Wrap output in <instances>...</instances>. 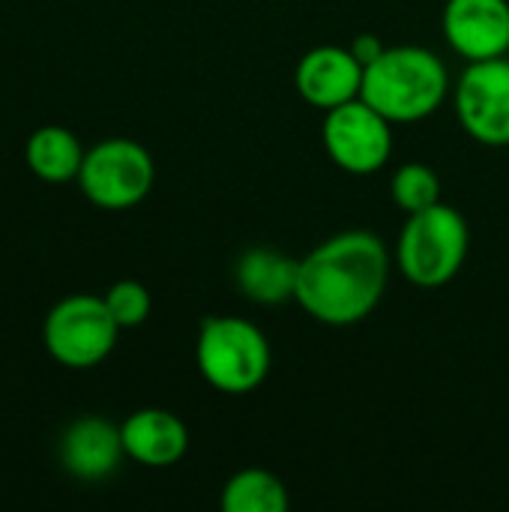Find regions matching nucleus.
I'll return each instance as SVG.
<instances>
[{"label":"nucleus","instance_id":"1","mask_svg":"<svg viewBox=\"0 0 509 512\" xmlns=\"http://www.w3.org/2000/svg\"><path fill=\"white\" fill-rule=\"evenodd\" d=\"M390 282V255L372 231H342L318 243L297 267L294 300L327 327L366 321Z\"/></svg>","mask_w":509,"mask_h":512},{"label":"nucleus","instance_id":"2","mask_svg":"<svg viewBox=\"0 0 509 512\" xmlns=\"http://www.w3.org/2000/svg\"><path fill=\"white\" fill-rule=\"evenodd\" d=\"M450 75L441 57L420 45L384 48L366 69L360 99L390 123H417L441 108Z\"/></svg>","mask_w":509,"mask_h":512},{"label":"nucleus","instance_id":"3","mask_svg":"<svg viewBox=\"0 0 509 512\" xmlns=\"http://www.w3.org/2000/svg\"><path fill=\"white\" fill-rule=\"evenodd\" d=\"M270 342L252 321L237 315H213L201 321L195 363L201 378L228 396L258 390L270 375Z\"/></svg>","mask_w":509,"mask_h":512},{"label":"nucleus","instance_id":"4","mask_svg":"<svg viewBox=\"0 0 509 512\" xmlns=\"http://www.w3.org/2000/svg\"><path fill=\"white\" fill-rule=\"evenodd\" d=\"M471 231L465 216L450 204L411 213L396 246L399 270L417 288H441L453 282L468 258Z\"/></svg>","mask_w":509,"mask_h":512},{"label":"nucleus","instance_id":"5","mask_svg":"<svg viewBox=\"0 0 509 512\" xmlns=\"http://www.w3.org/2000/svg\"><path fill=\"white\" fill-rule=\"evenodd\" d=\"M120 324L105 297L69 294L51 306L42 324V342L54 363L66 369H93L105 363L117 345Z\"/></svg>","mask_w":509,"mask_h":512},{"label":"nucleus","instance_id":"6","mask_svg":"<svg viewBox=\"0 0 509 512\" xmlns=\"http://www.w3.org/2000/svg\"><path fill=\"white\" fill-rule=\"evenodd\" d=\"M156 180L153 156L144 144L132 138H105L84 153L78 186L84 198L99 210H129L138 207Z\"/></svg>","mask_w":509,"mask_h":512},{"label":"nucleus","instance_id":"7","mask_svg":"<svg viewBox=\"0 0 509 512\" xmlns=\"http://www.w3.org/2000/svg\"><path fill=\"white\" fill-rule=\"evenodd\" d=\"M393 123L360 96L324 117V150L348 174H375L393 153Z\"/></svg>","mask_w":509,"mask_h":512},{"label":"nucleus","instance_id":"8","mask_svg":"<svg viewBox=\"0 0 509 512\" xmlns=\"http://www.w3.org/2000/svg\"><path fill=\"white\" fill-rule=\"evenodd\" d=\"M456 114L462 129L489 147L509 144V60H474L459 78Z\"/></svg>","mask_w":509,"mask_h":512},{"label":"nucleus","instance_id":"9","mask_svg":"<svg viewBox=\"0 0 509 512\" xmlns=\"http://www.w3.org/2000/svg\"><path fill=\"white\" fill-rule=\"evenodd\" d=\"M444 36L468 63L507 57L509 0H447Z\"/></svg>","mask_w":509,"mask_h":512},{"label":"nucleus","instance_id":"10","mask_svg":"<svg viewBox=\"0 0 509 512\" xmlns=\"http://www.w3.org/2000/svg\"><path fill=\"white\" fill-rule=\"evenodd\" d=\"M300 96L321 108L324 114L330 108H339L360 96L363 87V63L354 57L351 48L342 45H318L306 51L294 72Z\"/></svg>","mask_w":509,"mask_h":512},{"label":"nucleus","instance_id":"11","mask_svg":"<svg viewBox=\"0 0 509 512\" xmlns=\"http://www.w3.org/2000/svg\"><path fill=\"white\" fill-rule=\"evenodd\" d=\"M57 453H60L63 471L84 483L111 477L126 456L120 426H114L111 420L99 414H84L72 420L60 435Z\"/></svg>","mask_w":509,"mask_h":512},{"label":"nucleus","instance_id":"12","mask_svg":"<svg viewBox=\"0 0 509 512\" xmlns=\"http://www.w3.org/2000/svg\"><path fill=\"white\" fill-rule=\"evenodd\" d=\"M126 459L144 468H171L189 450L186 423L165 408H141L120 423Z\"/></svg>","mask_w":509,"mask_h":512},{"label":"nucleus","instance_id":"13","mask_svg":"<svg viewBox=\"0 0 509 512\" xmlns=\"http://www.w3.org/2000/svg\"><path fill=\"white\" fill-rule=\"evenodd\" d=\"M297 267L300 261L282 255L279 249L270 246H255L246 249L234 267L237 288L261 306H282L294 300L297 291Z\"/></svg>","mask_w":509,"mask_h":512},{"label":"nucleus","instance_id":"14","mask_svg":"<svg viewBox=\"0 0 509 512\" xmlns=\"http://www.w3.org/2000/svg\"><path fill=\"white\" fill-rule=\"evenodd\" d=\"M84 153L87 150L81 147V141L63 126H39L24 144V159L30 174L51 186L78 180Z\"/></svg>","mask_w":509,"mask_h":512},{"label":"nucleus","instance_id":"15","mask_svg":"<svg viewBox=\"0 0 509 512\" xmlns=\"http://www.w3.org/2000/svg\"><path fill=\"white\" fill-rule=\"evenodd\" d=\"M222 510L225 512H285L288 492L282 480L264 468L237 471L222 489Z\"/></svg>","mask_w":509,"mask_h":512},{"label":"nucleus","instance_id":"16","mask_svg":"<svg viewBox=\"0 0 509 512\" xmlns=\"http://www.w3.org/2000/svg\"><path fill=\"white\" fill-rule=\"evenodd\" d=\"M390 192H393V201L411 216V213H420L441 201V180L429 165L408 162L393 174Z\"/></svg>","mask_w":509,"mask_h":512},{"label":"nucleus","instance_id":"17","mask_svg":"<svg viewBox=\"0 0 509 512\" xmlns=\"http://www.w3.org/2000/svg\"><path fill=\"white\" fill-rule=\"evenodd\" d=\"M105 303H108L114 321L120 324V330L141 327V324L150 318V309H153L150 291H147L141 282H135V279H120V282H114V285L105 291Z\"/></svg>","mask_w":509,"mask_h":512},{"label":"nucleus","instance_id":"18","mask_svg":"<svg viewBox=\"0 0 509 512\" xmlns=\"http://www.w3.org/2000/svg\"><path fill=\"white\" fill-rule=\"evenodd\" d=\"M348 48L354 51V57H357V60L363 63V69H366V66H369V63H372V60H375L387 45L381 42V36H375V33H363V36H357Z\"/></svg>","mask_w":509,"mask_h":512}]
</instances>
